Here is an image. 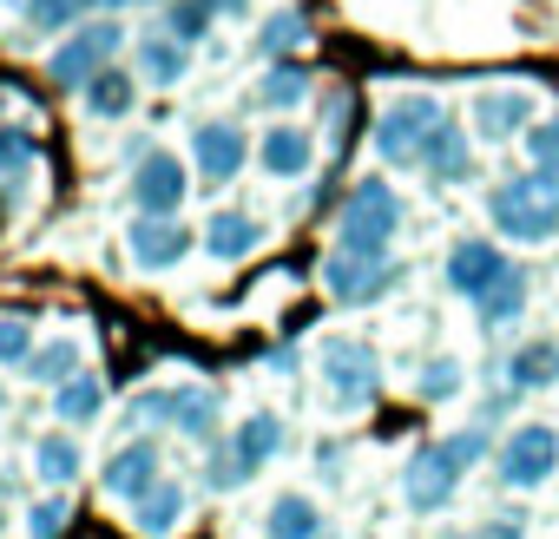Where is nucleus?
<instances>
[{"instance_id":"1","label":"nucleus","mask_w":559,"mask_h":539,"mask_svg":"<svg viewBox=\"0 0 559 539\" xmlns=\"http://www.w3.org/2000/svg\"><path fill=\"white\" fill-rule=\"evenodd\" d=\"M487 217L500 237L513 243H546L559 237V171H520V178H500L487 191Z\"/></svg>"},{"instance_id":"2","label":"nucleus","mask_w":559,"mask_h":539,"mask_svg":"<svg viewBox=\"0 0 559 539\" xmlns=\"http://www.w3.org/2000/svg\"><path fill=\"white\" fill-rule=\"evenodd\" d=\"M395 230H402V197H395V184H389V178L349 184V197H343V211H336V250L389 256Z\"/></svg>"},{"instance_id":"3","label":"nucleus","mask_w":559,"mask_h":539,"mask_svg":"<svg viewBox=\"0 0 559 539\" xmlns=\"http://www.w3.org/2000/svg\"><path fill=\"white\" fill-rule=\"evenodd\" d=\"M317 375H323L330 408H343V415H356V408H369L382 395V362L356 336H323L317 343Z\"/></svg>"},{"instance_id":"4","label":"nucleus","mask_w":559,"mask_h":539,"mask_svg":"<svg viewBox=\"0 0 559 539\" xmlns=\"http://www.w3.org/2000/svg\"><path fill=\"white\" fill-rule=\"evenodd\" d=\"M435 125H441V99H428V93H402V99H389V106L376 112V158L395 165V171H415V165H421V145H428Z\"/></svg>"},{"instance_id":"5","label":"nucleus","mask_w":559,"mask_h":539,"mask_svg":"<svg viewBox=\"0 0 559 539\" xmlns=\"http://www.w3.org/2000/svg\"><path fill=\"white\" fill-rule=\"evenodd\" d=\"M119 47H126V27H119V21H80V27L53 47L47 80H60V86H93V80L119 60Z\"/></svg>"},{"instance_id":"6","label":"nucleus","mask_w":559,"mask_h":539,"mask_svg":"<svg viewBox=\"0 0 559 539\" xmlns=\"http://www.w3.org/2000/svg\"><path fill=\"white\" fill-rule=\"evenodd\" d=\"M493 467L513 493H533L559 474V428L552 421H520L500 447H493Z\"/></svg>"},{"instance_id":"7","label":"nucleus","mask_w":559,"mask_h":539,"mask_svg":"<svg viewBox=\"0 0 559 539\" xmlns=\"http://www.w3.org/2000/svg\"><path fill=\"white\" fill-rule=\"evenodd\" d=\"M454 487H461V460L448 454V441H428V447L408 454V467H402V500H408L415 513H441V506L454 500Z\"/></svg>"},{"instance_id":"8","label":"nucleus","mask_w":559,"mask_h":539,"mask_svg":"<svg viewBox=\"0 0 559 539\" xmlns=\"http://www.w3.org/2000/svg\"><path fill=\"white\" fill-rule=\"evenodd\" d=\"M389 284H395V263L389 256H362V250H336L330 243V256H323V290L336 303H369Z\"/></svg>"},{"instance_id":"9","label":"nucleus","mask_w":559,"mask_h":539,"mask_svg":"<svg viewBox=\"0 0 559 539\" xmlns=\"http://www.w3.org/2000/svg\"><path fill=\"white\" fill-rule=\"evenodd\" d=\"M185 191H191V171H185L178 152H145V158H139V171H132V204H139L145 217H178Z\"/></svg>"},{"instance_id":"10","label":"nucleus","mask_w":559,"mask_h":539,"mask_svg":"<svg viewBox=\"0 0 559 539\" xmlns=\"http://www.w3.org/2000/svg\"><path fill=\"white\" fill-rule=\"evenodd\" d=\"M139 415L204 441V434L217 428V388H204V382H185V388H152V395L139 402Z\"/></svg>"},{"instance_id":"11","label":"nucleus","mask_w":559,"mask_h":539,"mask_svg":"<svg viewBox=\"0 0 559 539\" xmlns=\"http://www.w3.org/2000/svg\"><path fill=\"white\" fill-rule=\"evenodd\" d=\"M507 250L493 243V237H461L454 250H448V290L454 297H467V303H480L500 277H507Z\"/></svg>"},{"instance_id":"12","label":"nucleus","mask_w":559,"mask_h":539,"mask_svg":"<svg viewBox=\"0 0 559 539\" xmlns=\"http://www.w3.org/2000/svg\"><path fill=\"white\" fill-rule=\"evenodd\" d=\"M158 480H165V447H158V441H126V447L106 460V474H99L106 500H126V506H139Z\"/></svg>"},{"instance_id":"13","label":"nucleus","mask_w":559,"mask_h":539,"mask_svg":"<svg viewBox=\"0 0 559 539\" xmlns=\"http://www.w3.org/2000/svg\"><path fill=\"white\" fill-rule=\"evenodd\" d=\"M126 250H132L139 270H178V263L191 256V230H185L178 217H139V224L126 230Z\"/></svg>"},{"instance_id":"14","label":"nucleus","mask_w":559,"mask_h":539,"mask_svg":"<svg viewBox=\"0 0 559 539\" xmlns=\"http://www.w3.org/2000/svg\"><path fill=\"white\" fill-rule=\"evenodd\" d=\"M526 125H533V93H520V86H493V93L474 99V132H480V145L526 139Z\"/></svg>"},{"instance_id":"15","label":"nucleus","mask_w":559,"mask_h":539,"mask_svg":"<svg viewBox=\"0 0 559 539\" xmlns=\"http://www.w3.org/2000/svg\"><path fill=\"white\" fill-rule=\"evenodd\" d=\"M191 158H198V178H204V184H230L250 152H243V132H237V125L211 119V125L191 132Z\"/></svg>"},{"instance_id":"16","label":"nucleus","mask_w":559,"mask_h":539,"mask_svg":"<svg viewBox=\"0 0 559 539\" xmlns=\"http://www.w3.org/2000/svg\"><path fill=\"white\" fill-rule=\"evenodd\" d=\"M224 447H230V460H237V467H243V480H250L257 467H270L276 454H284V415H270V408L243 415V421H237V434H230Z\"/></svg>"},{"instance_id":"17","label":"nucleus","mask_w":559,"mask_h":539,"mask_svg":"<svg viewBox=\"0 0 559 539\" xmlns=\"http://www.w3.org/2000/svg\"><path fill=\"white\" fill-rule=\"evenodd\" d=\"M467 165H474V145H467V132L454 125V119H441L435 132H428V145H421V178L428 184H461L467 178Z\"/></svg>"},{"instance_id":"18","label":"nucleus","mask_w":559,"mask_h":539,"mask_svg":"<svg viewBox=\"0 0 559 539\" xmlns=\"http://www.w3.org/2000/svg\"><path fill=\"white\" fill-rule=\"evenodd\" d=\"M257 165H263V178H304L317 165V139L304 125H270L257 145Z\"/></svg>"},{"instance_id":"19","label":"nucleus","mask_w":559,"mask_h":539,"mask_svg":"<svg viewBox=\"0 0 559 539\" xmlns=\"http://www.w3.org/2000/svg\"><path fill=\"white\" fill-rule=\"evenodd\" d=\"M257 243H263V224H257L250 211H217V217L204 224V250H211L217 263H243Z\"/></svg>"},{"instance_id":"20","label":"nucleus","mask_w":559,"mask_h":539,"mask_svg":"<svg viewBox=\"0 0 559 539\" xmlns=\"http://www.w3.org/2000/svg\"><path fill=\"white\" fill-rule=\"evenodd\" d=\"M552 382H559V343H546V336L520 343L513 362H507V388H513V395H539V388H552Z\"/></svg>"},{"instance_id":"21","label":"nucleus","mask_w":559,"mask_h":539,"mask_svg":"<svg viewBox=\"0 0 559 539\" xmlns=\"http://www.w3.org/2000/svg\"><path fill=\"white\" fill-rule=\"evenodd\" d=\"M263 539H323V513L310 493H276L263 513Z\"/></svg>"},{"instance_id":"22","label":"nucleus","mask_w":559,"mask_h":539,"mask_svg":"<svg viewBox=\"0 0 559 539\" xmlns=\"http://www.w3.org/2000/svg\"><path fill=\"white\" fill-rule=\"evenodd\" d=\"M178 519H185V487L178 480H158L139 506H132V526L145 532V539H165V532H178Z\"/></svg>"},{"instance_id":"23","label":"nucleus","mask_w":559,"mask_h":539,"mask_svg":"<svg viewBox=\"0 0 559 539\" xmlns=\"http://www.w3.org/2000/svg\"><path fill=\"white\" fill-rule=\"evenodd\" d=\"M34 474H40L53 493H67V487L80 480V441H73V434H40V441H34Z\"/></svg>"},{"instance_id":"24","label":"nucleus","mask_w":559,"mask_h":539,"mask_svg":"<svg viewBox=\"0 0 559 539\" xmlns=\"http://www.w3.org/2000/svg\"><path fill=\"white\" fill-rule=\"evenodd\" d=\"M139 67H145V80H152V86H178V80L191 73V47H185V40H171V34H152V40L139 47Z\"/></svg>"},{"instance_id":"25","label":"nucleus","mask_w":559,"mask_h":539,"mask_svg":"<svg viewBox=\"0 0 559 539\" xmlns=\"http://www.w3.org/2000/svg\"><path fill=\"white\" fill-rule=\"evenodd\" d=\"M526 310V270H507V277L474 303V316H480V330H507L513 316Z\"/></svg>"},{"instance_id":"26","label":"nucleus","mask_w":559,"mask_h":539,"mask_svg":"<svg viewBox=\"0 0 559 539\" xmlns=\"http://www.w3.org/2000/svg\"><path fill=\"white\" fill-rule=\"evenodd\" d=\"M132 99H139V86H132V73H119V67H106V73L86 86V112H93V119H126Z\"/></svg>"},{"instance_id":"27","label":"nucleus","mask_w":559,"mask_h":539,"mask_svg":"<svg viewBox=\"0 0 559 539\" xmlns=\"http://www.w3.org/2000/svg\"><path fill=\"white\" fill-rule=\"evenodd\" d=\"M257 93H263V106L290 112V106H304V99H310V73H304L297 60H276V67L263 73V86H257Z\"/></svg>"},{"instance_id":"28","label":"nucleus","mask_w":559,"mask_h":539,"mask_svg":"<svg viewBox=\"0 0 559 539\" xmlns=\"http://www.w3.org/2000/svg\"><path fill=\"white\" fill-rule=\"evenodd\" d=\"M99 402H106L99 375H73V382H60V388H53V415H60V421H73V428H80V421H93V415H99Z\"/></svg>"},{"instance_id":"29","label":"nucleus","mask_w":559,"mask_h":539,"mask_svg":"<svg viewBox=\"0 0 559 539\" xmlns=\"http://www.w3.org/2000/svg\"><path fill=\"white\" fill-rule=\"evenodd\" d=\"M27 375H34V382H53V388H60V382H73V375H80V343H67V336H60V343L34 349Z\"/></svg>"},{"instance_id":"30","label":"nucleus","mask_w":559,"mask_h":539,"mask_svg":"<svg viewBox=\"0 0 559 539\" xmlns=\"http://www.w3.org/2000/svg\"><path fill=\"white\" fill-rule=\"evenodd\" d=\"M211 8H204V0H171V8H165V34L171 40H185V47H198L204 34H211Z\"/></svg>"},{"instance_id":"31","label":"nucleus","mask_w":559,"mask_h":539,"mask_svg":"<svg viewBox=\"0 0 559 539\" xmlns=\"http://www.w3.org/2000/svg\"><path fill=\"white\" fill-rule=\"evenodd\" d=\"M461 382H467V375H461V362H454V356H435V362L415 375L421 402H454V395H461Z\"/></svg>"},{"instance_id":"32","label":"nucleus","mask_w":559,"mask_h":539,"mask_svg":"<svg viewBox=\"0 0 559 539\" xmlns=\"http://www.w3.org/2000/svg\"><path fill=\"white\" fill-rule=\"evenodd\" d=\"M93 8V0H27V27L40 34H60V27H80V14Z\"/></svg>"},{"instance_id":"33","label":"nucleus","mask_w":559,"mask_h":539,"mask_svg":"<svg viewBox=\"0 0 559 539\" xmlns=\"http://www.w3.org/2000/svg\"><path fill=\"white\" fill-rule=\"evenodd\" d=\"M34 158H40V145L27 125H0V178H21Z\"/></svg>"},{"instance_id":"34","label":"nucleus","mask_w":559,"mask_h":539,"mask_svg":"<svg viewBox=\"0 0 559 539\" xmlns=\"http://www.w3.org/2000/svg\"><path fill=\"white\" fill-rule=\"evenodd\" d=\"M0 362H8V369L34 362V323L27 316H0Z\"/></svg>"},{"instance_id":"35","label":"nucleus","mask_w":559,"mask_h":539,"mask_svg":"<svg viewBox=\"0 0 559 539\" xmlns=\"http://www.w3.org/2000/svg\"><path fill=\"white\" fill-rule=\"evenodd\" d=\"M526 165H533V171H559V119L526 125Z\"/></svg>"},{"instance_id":"36","label":"nucleus","mask_w":559,"mask_h":539,"mask_svg":"<svg viewBox=\"0 0 559 539\" xmlns=\"http://www.w3.org/2000/svg\"><path fill=\"white\" fill-rule=\"evenodd\" d=\"M67 519H73V506H67V493H47L34 513H27V526H34V539H60L67 532Z\"/></svg>"},{"instance_id":"37","label":"nucleus","mask_w":559,"mask_h":539,"mask_svg":"<svg viewBox=\"0 0 559 539\" xmlns=\"http://www.w3.org/2000/svg\"><path fill=\"white\" fill-rule=\"evenodd\" d=\"M448 454H454L461 474H467V467H480V460L493 454V441H487V428H461V434H448Z\"/></svg>"},{"instance_id":"38","label":"nucleus","mask_w":559,"mask_h":539,"mask_svg":"<svg viewBox=\"0 0 559 539\" xmlns=\"http://www.w3.org/2000/svg\"><path fill=\"white\" fill-rule=\"evenodd\" d=\"M290 47H304V21L297 14H276L263 27V53H290Z\"/></svg>"},{"instance_id":"39","label":"nucleus","mask_w":559,"mask_h":539,"mask_svg":"<svg viewBox=\"0 0 559 539\" xmlns=\"http://www.w3.org/2000/svg\"><path fill=\"white\" fill-rule=\"evenodd\" d=\"M480 539H520V513H493V519H480Z\"/></svg>"},{"instance_id":"40","label":"nucleus","mask_w":559,"mask_h":539,"mask_svg":"<svg viewBox=\"0 0 559 539\" xmlns=\"http://www.w3.org/2000/svg\"><path fill=\"white\" fill-rule=\"evenodd\" d=\"M204 8H211L217 21H243V14H250V0H204Z\"/></svg>"},{"instance_id":"41","label":"nucleus","mask_w":559,"mask_h":539,"mask_svg":"<svg viewBox=\"0 0 559 539\" xmlns=\"http://www.w3.org/2000/svg\"><path fill=\"white\" fill-rule=\"evenodd\" d=\"M126 8H171V0H126Z\"/></svg>"},{"instance_id":"42","label":"nucleus","mask_w":559,"mask_h":539,"mask_svg":"<svg viewBox=\"0 0 559 539\" xmlns=\"http://www.w3.org/2000/svg\"><path fill=\"white\" fill-rule=\"evenodd\" d=\"M441 539H480V532H441Z\"/></svg>"},{"instance_id":"43","label":"nucleus","mask_w":559,"mask_h":539,"mask_svg":"<svg viewBox=\"0 0 559 539\" xmlns=\"http://www.w3.org/2000/svg\"><path fill=\"white\" fill-rule=\"evenodd\" d=\"M0 408H8V388H0Z\"/></svg>"}]
</instances>
